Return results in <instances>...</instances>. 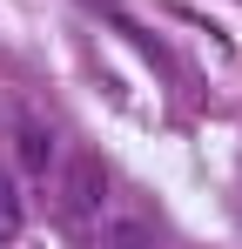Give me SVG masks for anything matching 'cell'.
I'll use <instances>...</instances> for the list:
<instances>
[{"label": "cell", "mask_w": 242, "mask_h": 249, "mask_svg": "<svg viewBox=\"0 0 242 249\" xmlns=\"http://www.w3.org/2000/svg\"><path fill=\"white\" fill-rule=\"evenodd\" d=\"M20 236V189H14V175L0 168V249Z\"/></svg>", "instance_id": "obj_3"}, {"label": "cell", "mask_w": 242, "mask_h": 249, "mask_svg": "<svg viewBox=\"0 0 242 249\" xmlns=\"http://www.w3.org/2000/svg\"><path fill=\"white\" fill-rule=\"evenodd\" d=\"M115 209V175L101 168V155L94 148H68L61 155V168H54V215L74 229L81 243H94V229H101V215Z\"/></svg>", "instance_id": "obj_1"}, {"label": "cell", "mask_w": 242, "mask_h": 249, "mask_svg": "<svg viewBox=\"0 0 242 249\" xmlns=\"http://www.w3.org/2000/svg\"><path fill=\"white\" fill-rule=\"evenodd\" d=\"M94 249H175V243H168V229H161L141 202H121L115 196V209H108L101 229H94Z\"/></svg>", "instance_id": "obj_2"}]
</instances>
